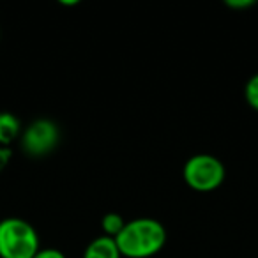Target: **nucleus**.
<instances>
[{
    "instance_id": "obj_1",
    "label": "nucleus",
    "mask_w": 258,
    "mask_h": 258,
    "mask_svg": "<svg viewBox=\"0 0 258 258\" xmlns=\"http://www.w3.org/2000/svg\"><path fill=\"white\" fill-rule=\"evenodd\" d=\"M122 256L151 258L166 244V228L154 218H137L125 221L122 232L115 237Z\"/></svg>"
},
{
    "instance_id": "obj_2",
    "label": "nucleus",
    "mask_w": 258,
    "mask_h": 258,
    "mask_svg": "<svg viewBox=\"0 0 258 258\" xmlns=\"http://www.w3.org/2000/svg\"><path fill=\"white\" fill-rule=\"evenodd\" d=\"M41 249L39 233L22 218L0 221V258H34Z\"/></svg>"
},
{
    "instance_id": "obj_3",
    "label": "nucleus",
    "mask_w": 258,
    "mask_h": 258,
    "mask_svg": "<svg viewBox=\"0 0 258 258\" xmlns=\"http://www.w3.org/2000/svg\"><path fill=\"white\" fill-rule=\"evenodd\" d=\"M225 165L212 154H195L184 163L182 177L195 191L209 193L218 189L225 180Z\"/></svg>"
},
{
    "instance_id": "obj_4",
    "label": "nucleus",
    "mask_w": 258,
    "mask_h": 258,
    "mask_svg": "<svg viewBox=\"0 0 258 258\" xmlns=\"http://www.w3.org/2000/svg\"><path fill=\"white\" fill-rule=\"evenodd\" d=\"M60 140V129L50 118H36L32 120L20 137L22 151L32 158L48 156Z\"/></svg>"
},
{
    "instance_id": "obj_5",
    "label": "nucleus",
    "mask_w": 258,
    "mask_h": 258,
    "mask_svg": "<svg viewBox=\"0 0 258 258\" xmlns=\"http://www.w3.org/2000/svg\"><path fill=\"white\" fill-rule=\"evenodd\" d=\"M83 258H122L115 239L108 235H99L87 244Z\"/></svg>"
},
{
    "instance_id": "obj_6",
    "label": "nucleus",
    "mask_w": 258,
    "mask_h": 258,
    "mask_svg": "<svg viewBox=\"0 0 258 258\" xmlns=\"http://www.w3.org/2000/svg\"><path fill=\"white\" fill-rule=\"evenodd\" d=\"M22 122L11 111H0V147H9L22 137Z\"/></svg>"
},
{
    "instance_id": "obj_7",
    "label": "nucleus",
    "mask_w": 258,
    "mask_h": 258,
    "mask_svg": "<svg viewBox=\"0 0 258 258\" xmlns=\"http://www.w3.org/2000/svg\"><path fill=\"white\" fill-rule=\"evenodd\" d=\"M101 226H103L104 235L115 239L125 226V219L120 214H117V212H108V214H104L101 218Z\"/></svg>"
},
{
    "instance_id": "obj_8",
    "label": "nucleus",
    "mask_w": 258,
    "mask_h": 258,
    "mask_svg": "<svg viewBox=\"0 0 258 258\" xmlns=\"http://www.w3.org/2000/svg\"><path fill=\"white\" fill-rule=\"evenodd\" d=\"M244 97H246L247 104H249L253 110L258 111V73L253 75L246 82V87H244Z\"/></svg>"
},
{
    "instance_id": "obj_9",
    "label": "nucleus",
    "mask_w": 258,
    "mask_h": 258,
    "mask_svg": "<svg viewBox=\"0 0 258 258\" xmlns=\"http://www.w3.org/2000/svg\"><path fill=\"white\" fill-rule=\"evenodd\" d=\"M34 258H66V254L60 249H55V247H41Z\"/></svg>"
},
{
    "instance_id": "obj_10",
    "label": "nucleus",
    "mask_w": 258,
    "mask_h": 258,
    "mask_svg": "<svg viewBox=\"0 0 258 258\" xmlns=\"http://www.w3.org/2000/svg\"><path fill=\"white\" fill-rule=\"evenodd\" d=\"M225 6L232 9H247L251 6H254V0H226Z\"/></svg>"
},
{
    "instance_id": "obj_11",
    "label": "nucleus",
    "mask_w": 258,
    "mask_h": 258,
    "mask_svg": "<svg viewBox=\"0 0 258 258\" xmlns=\"http://www.w3.org/2000/svg\"><path fill=\"white\" fill-rule=\"evenodd\" d=\"M9 156H11V149H9V147H0V170L4 168L6 163L9 161Z\"/></svg>"
}]
</instances>
